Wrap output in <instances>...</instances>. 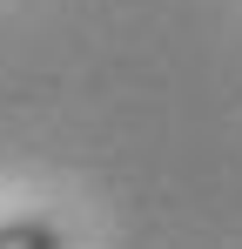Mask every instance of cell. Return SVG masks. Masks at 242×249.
I'll use <instances>...</instances> for the list:
<instances>
[{
  "mask_svg": "<svg viewBox=\"0 0 242 249\" xmlns=\"http://www.w3.org/2000/svg\"><path fill=\"white\" fill-rule=\"evenodd\" d=\"M0 249H68V243H61L54 222H40V215H14V222H0Z\"/></svg>",
  "mask_w": 242,
  "mask_h": 249,
  "instance_id": "cell-1",
  "label": "cell"
}]
</instances>
